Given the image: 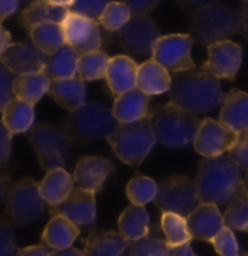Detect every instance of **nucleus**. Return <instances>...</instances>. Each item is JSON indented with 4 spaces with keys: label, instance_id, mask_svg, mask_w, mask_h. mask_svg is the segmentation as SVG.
<instances>
[{
    "label": "nucleus",
    "instance_id": "1",
    "mask_svg": "<svg viewBox=\"0 0 248 256\" xmlns=\"http://www.w3.org/2000/svg\"><path fill=\"white\" fill-rule=\"evenodd\" d=\"M219 79L203 67L177 72L171 76L170 102L193 114H208L222 105Z\"/></svg>",
    "mask_w": 248,
    "mask_h": 256
},
{
    "label": "nucleus",
    "instance_id": "2",
    "mask_svg": "<svg viewBox=\"0 0 248 256\" xmlns=\"http://www.w3.org/2000/svg\"><path fill=\"white\" fill-rule=\"evenodd\" d=\"M195 182L199 202L219 207L227 206L243 179L240 175V168L230 156L222 154L202 160Z\"/></svg>",
    "mask_w": 248,
    "mask_h": 256
},
{
    "label": "nucleus",
    "instance_id": "3",
    "mask_svg": "<svg viewBox=\"0 0 248 256\" xmlns=\"http://www.w3.org/2000/svg\"><path fill=\"white\" fill-rule=\"evenodd\" d=\"M237 32H240V12L219 2L195 10L189 24L193 42L205 47L230 40Z\"/></svg>",
    "mask_w": 248,
    "mask_h": 256
},
{
    "label": "nucleus",
    "instance_id": "4",
    "mask_svg": "<svg viewBox=\"0 0 248 256\" xmlns=\"http://www.w3.org/2000/svg\"><path fill=\"white\" fill-rule=\"evenodd\" d=\"M118 124L109 106L99 102H86L77 110L70 111L62 128L73 143L87 144L108 140Z\"/></svg>",
    "mask_w": 248,
    "mask_h": 256
},
{
    "label": "nucleus",
    "instance_id": "5",
    "mask_svg": "<svg viewBox=\"0 0 248 256\" xmlns=\"http://www.w3.org/2000/svg\"><path fill=\"white\" fill-rule=\"evenodd\" d=\"M155 137L151 112L132 122H119L108 137L113 153L129 166H140L154 147Z\"/></svg>",
    "mask_w": 248,
    "mask_h": 256
},
{
    "label": "nucleus",
    "instance_id": "6",
    "mask_svg": "<svg viewBox=\"0 0 248 256\" xmlns=\"http://www.w3.org/2000/svg\"><path fill=\"white\" fill-rule=\"evenodd\" d=\"M157 142L167 147H185L195 142L201 120L196 114L169 102L151 111Z\"/></svg>",
    "mask_w": 248,
    "mask_h": 256
},
{
    "label": "nucleus",
    "instance_id": "7",
    "mask_svg": "<svg viewBox=\"0 0 248 256\" xmlns=\"http://www.w3.org/2000/svg\"><path fill=\"white\" fill-rule=\"evenodd\" d=\"M26 137L44 170L48 172L57 168L65 169L73 142L62 126L60 127L51 122L35 124L26 132Z\"/></svg>",
    "mask_w": 248,
    "mask_h": 256
},
{
    "label": "nucleus",
    "instance_id": "8",
    "mask_svg": "<svg viewBox=\"0 0 248 256\" xmlns=\"http://www.w3.org/2000/svg\"><path fill=\"white\" fill-rule=\"evenodd\" d=\"M39 184L32 178L12 182L4 196V216L15 226H26L38 222L47 208Z\"/></svg>",
    "mask_w": 248,
    "mask_h": 256
},
{
    "label": "nucleus",
    "instance_id": "9",
    "mask_svg": "<svg viewBox=\"0 0 248 256\" xmlns=\"http://www.w3.org/2000/svg\"><path fill=\"white\" fill-rule=\"evenodd\" d=\"M161 36L160 28L150 15H134L116 32L119 46L134 60H150L153 48Z\"/></svg>",
    "mask_w": 248,
    "mask_h": 256
},
{
    "label": "nucleus",
    "instance_id": "10",
    "mask_svg": "<svg viewBox=\"0 0 248 256\" xmlns=\"http://www.w3.org/2000/svg\"><path fill=\"white\" fill-rule=\"evenodd\" d=\"M154 201L163 212H174L182 217H187L201 204L195 179L183 175L164 179L158 185V194Z\"/></svg>",
    "mask_w": 248,
    "mask_h": 256
},
{
    "label": "nucleus",
    "instance_id": "11",
    "mask_svg": "<svg viewBox=\"0 0 248 256\" xmlns=\"http://www.w3.org/2000/svg\"><path fill=\"white\" fill-rule=\"evenodd\" d=\"M193 40L187 34H173L160 36L153 48V60L171 73L195 68L192 58Z\"/></svg>",
    "mask_w": 248,
    "mask_h": 256
},
{
    "label": "nucleus",
    "instance_id": "12",
    "mask_svg": "<svg viewBox=\"0 0 248 256\" xmlns=\"http://www.w3.org/2000/svg\"><path fill=\"white\" fill-rule=\"evenodd\" d=\"M238 132L221 121L205 118L193 142L195 150L203 158H217L228 153L237 143Z\"/></svg>",
    "mask_w": 248,
    "mask_h": 256
},
{
    "label": "nucleus",
    "instance_id": "13",
    "mask_svg": "<svg viewBox=\"0 0 248 256\" xmlns=\"http://www.w3.org/2000/svg\"><path fill=\"white\" fill-rule=\"evenodd\" d=\"M243 64V48L230 40L219 41L208 47V60L203 68L218 79L234 80Z\"/></svg>",
    "mask_w": 248,
    "mask_h": 256
},
{
    "label": "nucleus",
    "instance_id": "14",
    "mask_svg": "<svg viewBox=\"0 0 248 256\" xmlns=\"http://www.w3.org/2000/svg\"><path fill=\"white\" fill-rule=\"evenodd\" d=\"M61 25L65 35V42L74 48L78 54L97 51L102 47L99 22L70 12Z\"/></svg>",
    "mask_w": 248,
    "mask_h": 256
},
{
    "label": "nucleus",
    "instance_id": "15",
    "mask_svg": "<svg viewBox=\"0 0 248 256\" xmlns=\"http://www.w3.org/2000/svg\"><path fill=\"white\" fill-rule=\"evenodd\" d=\"M47 58V54H44L32 41L10 44L0 56V60L15 76L44 72Z\"/></svg>",
    "mask_w": 248,
    "mask_h": 256
},
{
    "label": "nucleus",
    "instance_id": "16",
    "mask_svg": "<svg viewBox=\"0 0 248 256\" xmlns=\"http://www.w3.org/2000/svg\"><path fill=\"white\" fill-rule=\"evenodd\" d=\"M94 192L73 188L68 196L58 206L49 207L51 216H62L77 226H92L96 222Z\"/></svg>",
    "mask_w": 248,
    "mask_h": 256
},
{
    "label": "nucleus",
    "instance_id": "17",
    "mask_svg": "<svg viewBox=\"0 0 248 256\" xmlns=\"http://www.w3.org/2000/svg\"><path fill=\"white\" fill-rule=\"evenodd\" d=\"M113 170L115 164L110 160L100 156H83L74 168L73 180L78 188L97 194Z\"/></svg>",
    "mask_w": 248,
    "mask_h": 256
},
{
    "label": "nucleus",
    "instance_id": "18",
    "mask_svg": "<svg viewBox=\"0 0 248 256\" xmlns=\"http://www.w3.org/2000/svg\"><path fill=\"white\" fill-rule=\"evenodd\" d=\"M187 227L192 239L212 242V239L225 227L224 216L218 206L201 202L186 217Z\"/></svg>",
    "mask_w": 248,
    "mask_h": 256
},
{
    "label": "nucleus",
    "instance_id": "19",
    "mask_svg": "<svg viewBox=\"0 0 248 256\" xmlns=\"http://www.w3.org/2000/svg\"><path fill=\"white\" fill-rule=\"evenodd\" d=\"M138 66L140 64H137V62L129 56L110 57L105 79L115 98L137 88Z\"/></svg>",
    "mask_w": 248,
    "mask_h": 256
},
{
    "label": "nucleus",
    "instance_id": "20",
    "mask_svg": "<svg viewBox=\"0 0 248 256\" xmlns=\"http://www.w3.org/2000/svg\"><path fill=\"white\" fill-rule=\"evenodd\" d=\"M131 243L119 232L93 230L84 239V256H122Z\"/></svg>",
    "mask_w": 248,
    "mask_h": 256
},
{
    "label": "nucleus",
    "instance_id": "21",
    "mask_svg": "<svg viewBox=\"0 0 248 256\" xmlns=\"http://www.w3.org/2000/svg\"><path fill=\"white\" fill-rule=\"evenodd\" d=\"M112 112L118 122L138 121L150 114V95H147L140 88H134L116 96Z\"/></svg>",
    "mask_w": 248,
    "mask_h": 256
},
{
    "label": "nucleus",
    "instance_id": "22",
    "mask_svg": "<svg viewBox=\"0 0 248 256\" xmlns=\"http://www.w3.org/2000/svg\"><path fill=\"white\" fill-rule=\"evenodd\" d=\"M219 121L235 132L248 130V94L233 89L225 95L221 105Z\"/></svg>",
    "mask_w": 248,
    "mask_h": 256
},
{
    "label": "nucleus",
    "instance_id": "23",
    "mask_svg": "<svg viewBox=\"0 0 248 256\" xmlns=\"http://www.w3.org/2000/svg\"><path fill=\"white\" fill-rule=\"evenodd\" d=\"M78 236L80 228L77 224L62 216H52L42 232L41 242L52 250H60L71 248Z\"/></svg>",
    "mask_w": 248,
    "mask_h": 256
},
{
    "label": "nucleus",
    "instance_id": "24",
    "mask_svg": "<svg viewBox=\"0 0 248 256\" xmlns=\"http://www.w3.org/2000/svg\"><path fill=\"white\" fill-rule=\"evenodd\" d=\"M48 95L61 108L74 111L86 104V86L80 78L51 80Z\"/></svg>",
    "mask_w": 248,
    "mask_h": 256
},
{
    "label": "nucleus",
    "instance_id": "25",
    "mask_svg": "<svg viewBox=\"0 0 248 256\" xmlns=\"http://www.w3.org/2000/svg\"><path fill=\"white\" fill-rule=\"evenodd\" d=\"M70 14L68 8L57 6L48 0H41L25 8L19 15V24L29 32L36 25L41 24H62Z\"/></svg>",
    "mask_w": 248,
    "mask_h": 256
},
{
    "label": "nucleus",
    "instance_id": "26",
    "mask_svg": "<svg viewBox=\"0 0 248 256\" xmlns=\"http://www.w3.org/2000/svg\"><path fill=\"white\" fill-rule=\"evenodd\" d=\"M137 88L144 90L147 95H163L170 92L171 74L161 64L153 58L144 62L138 66Z\"/></svg>",
    "mask_w": 248,
    "mask_h": 256
},
{
    "label": "nucleus",
    "instance_id": "27",
    "mask_svg": "<svg viewBox=\"0 0 248 256\" xmlns=\"http://www.w3.org/2000/svg\"><path fill=\"white\" fill-rule=\"evenodd\" d=\"M73 188H74L73 175H70L64 168L48 170L47 175L39 182L41 194L49 207L58 206L60 202H62Z\"/></svg>",
    "mask_w": 248,
    "mask_h": 256
},
{
    "label": "nucleus",
    "instance_id": "28",
    "mask_svg": "<svg viewBox=\"0 0 248 256\" xmlns=\"http://www.w3.org/2000/svg\"><path fill=\"white\" fill-rule=\"evenodd\" d=\"M80 54L68 44L62 46L54 54L48 56L44 73L51 80L77 78V66Z\"/></svg>",
    "mask_w": 248,
    "mask_h": 256
},
{
    "label": "nucleus",
    "instance_id": "29",
    "mask_svg": "<svg viewBox=\"0 0 248 256\" xmlns=\"http://www.w3.org/2000/svg\"><path fill=\"white\" fill-rule=\"evenodd\" d=\"M150 214L142 206H131L119 217L118 227L119 233L124 236L129 243L137 242V240L145 238L150 233Z\"/></svg>",
    "mask_w": 248,
    "mask_h": 256
},
{
    "label": "nucleus",
    "instance_id": "30",
    "mask_svg": "<svg viewBox=\"0 0 248 256\" xmlns=\"http://www.w3.org/2000/svg\"><path fill=\"white\" fill-rule=\"evenodd\" d=\"M1 120L12 134L28 132L35 121V110L29 102L13 98L1 111Z\"/></svg>",
    "mask_w": 248,
    "mask_h": 256
},
{
    "label": "nucleus",
    "instance_id": "31",
    "mask_svg": "<svg viewBox=\"0 0 248 256\" xmlns=\"http://www.w3.org/2000/svg\"><path fill=\"white\" fill-rule=\"evenodd\" d=\"M51 84V79L44 72L39 73H28L16 76L13 82V94L15 98L22 99L35 105L42 99V96L48 94Z\"/></svg>",
    "mask_w": 248,
    "mask_h": 256
},
{
    "label": "nucleus",
    "instance_id": "32",
    "mask_svg": "<svg viewBox=\"0 0 248 256\" xmlns=\"http://www.w3.org/2000/svg\"><path fill=\"white\" fill-rule=\"evenodd\" d=\"M224 223L231 230L248 233V191L244 180L240 184L231 200L227 202Z\"/></svg>",
    "mask_w": 248,
    "mask_h": 256
},
{
    "label": "nucleus",
    "instance_id": "33",
    "mask_svg": "<svg viewBox=\"0 0 248 256\" xmlns=\"http://www.w3.org/2000/svg\"><path fill=\"white\" fill-rule=\"evenodd\" d=\"M31 41L44 54L51 56L62 46H65V35L61 24H41L29 31Z\"/></svg>",
    "mask_w": 248,
    "mask_h": 256
},
{
    "label": "nucleus",
    "instance_id": "34",
    "mask_svg": "<svg viewBox=\"0 0 248 256\" xmlns=\"http://www.w3.org/2000/svg\"><path fill=\"white\" fill-rule=\"evenodd\" d=\"M110 57L106 51L97 50L80 54L77 66V78L86 80H99L106 76Z\"/></svg>",
    "mask_w": 248,
    "mask_h": 256
},
{
    "label": "nucleus",
    "instance_id": "35",
    "mask_svg": "<svg viewBox=\"0 0 248 256\" xmlns=\"http://www.w3.org/2000/svg\"><path fill=\"white\" fill-rule=\"evenodd\" d=\"M160 226L164 233V240L167 246H179L192 240L186 217H182L174 212H163Z\"/></svg>",
    "mask_w": 248,
    "mask_h": 256
},
{
    "label": "nucleus",
    "instance_id": "36",
    "mask_svg": "<svg viewBox=\"0 0 248 256\" xmlns=\"http://www.w3.org/2000/svg\"><path fill=\"white\" fill-rule=\"evenodd\" d=\"M158 194V185L148 176H135L126 185V196L134 206H147L154 201Z\"/></svg>",
    "mask_w": 248,
    "mask_h": 256
},
{
    "label": "nucleus",
    "instance_id": "37",
    "mask_svg": "<svg viewBox=\"0 0 248 256\" xmlns=\"http://www.w3.org/2000/svg\"><path fill=\"white\" fill-rule=\"evenodd\" d=\"M131 10L124 2H110L99 19V25L109 32H118L131 19Z\"/></svg>",
    "mask_w": 248,
    "mask_h": 256
},
{
    "label": "nucleus",
    "instance_id": "38",
    "mask_svg": "<svg viewBox=\"0 0 248 256\" xmlns=\"http://www.w3.org/2000/svg\"><path fill=\"white\" fill-rule=\"evenodd\" d=\"M166 240L160 238L155 228H151L145 238L131 243L129 256H166Z\"/></svg>",
    "mask_w": 248,
    "mask_h": 256
},
{
    "label": "nucleus",
    "instance_id": "39",
    "mask_svg": "<svg viewBox=\"0 0 248 256\" xmlns=\"http://www.w3.org/2000/svg\"><path fill=\"white\" fill-rule=\"evenodd\" d=\"M15 224L6 216H0V256L17 255Z\"/></svg>",
    "mask_w": 248,
    "mask_h": 256
},
{
    "label": "nucleus",
    "instance_id": "40",
    "mask_svg": "<svg viewBox=\"0 0 248 256\" xmlns=\"http://www.w3.org/2000/svg\"><path fill=\"white\" fill-rule=\"evenodd\" d=\"M211 243L214 244L219 256H237L240 254V246L235 239L234 230H231L227 226L212 239Z\"/></svg>",
    "mask_w": 248,
    "mask_h": 256
},
{
    "label": "nucleus",
    "instance_id": "41",
    "mask_svg": "<svg viewBox=\"0 0 248 256\" xmlns=\"http://www.w3.org/2000/svg\"><path fill=\"white\" fill-rule=\"evenodd\" d=\"M109 3L110 0H74V3L70 8V12L99 22Z\"/></svg>",
    "mask_w": 248,
    "mask_h": 256
},
{
    "label": "nucleus",
    "instance_id": "42",
    "mask_svg": "<svg viewBox=\"0 0 248 256\" xmlns=\"http://www.w3.org/2000/svg\"><path fill=\"white\" fill-rule=\"evenodd\" d=\"M15 78V74L0 60V112L15 98V94H13Z\"/></svg>",
    "mask_w": 248,
    "mask_h": 256
},
{
    "label": "nucleus",
    "instance_id": "43",
    "mask_svg": "<svg viewBox=\"0 0 248 256\" xmlns=\"http://www.w3.org/2000/svg\"><path fill=\"white\" fill-rule=\"evenodd\" d=\"M228 156L240 169L248 172V130L238 132L237 143L228 152Z\"/></svg>",
    "mask_w": 248,
    "mask_h": 256
},
{
    "label": "nucleus",
    "instance_id": "44",
    "mask_svg": "<svg viewBox=\"0 0 248 256\" xmlns=\"http://www.w3.org/2000/svg\"><path fill=\"white\" fill-rule=\"evenodd\" d=\"M12 137H13V134L9 131V128L4 126L3 120L0 118V168L6 166L10 159Z\"/></svg>",
    "mask_w": 248,
    "mask_h": 256
},
{
    "label": "nucleus",
    "instance_id": "45",
    "mask_svg": "<svg viewBox=\"0 0 248 256\" xmlns=\"http://www.w3.org/2000/svg\"><path fill=\"white\" fill-rule=\"evenodd\" d=\"M129 8L132 16L134 15H150L155 8L160 4L161 0H121Z\"/></svg>",
    "mask_w": 248,
    "mask_h": 256
},
{
    "label": "nucleus",
    "instance_id": "46",
    "mask_svg": "<svg viewBox=\"0 0 248 256\" xmlns=\"http://www.w3.org/2000/svg\"><path fill=\"white\" fill-rule=\"evenodd\" d=\"M51 255H52V252H51L47 246L42 243V244H33V246H28V248L19 249V250H17V255L16 256H51Z\"/></svg>",
    "mask_w": 248,
    "mask_h": 256
},
{
    "label": "nucleus",
    "instance_id": "47",
    "mask_svg": "<svg viewBox=\"0 0 248 256\" xmlns=\"http://www.w3.org/2000/svg\"><path fill=\"white\" fill-rule=\"evenodd\" d=\"M19 6V0H0V22L16 14Z\"/></svg>",
    "mask_w": 248,
    "mask_h": 256
},
{
    "label": "nucleus",
    "instance_id": "48",
    "mask_svg": "<svg viewBox=\"0 0 248 256\" xmlns=\"http://www.w3.org/2000/svg\"><path fill=\"white\" fill-rule=\"evenodd\" d=\"M179 3V6L182 9H185L187 12H195L201 8H205L208 4H212V3H217L218 0H176Z\"/></svg>",
    "mask_w": 248,
    "mask_h": 256
},
{
    "label": "nucleus",
    "instance_id": "49",
    "mask_svg": "<svg viewBox=\"0 0 248 256\" xmlns=\"http://www.w3.org/2000/svg\"><path fill=\"white\" fill-rule=\"evenodd\" d=\"M166 256H196V254L193 252L190 242H189V243H183L179 246H167Z\"/></svg>",
    "mask_w": 248,
    "mask_h": 256
},
{
    "label": "nucleus",
    "instance_id": "50",
    "mask_svg": "<svg viewBox=\"0 0 248 256\" xmlns=\"http://www.w3.org/2000/svg\"><path fill=\"white\" fill-rule=\"evenodd\" d=\"M240 34L248 40V3L240 9Z\"/></svg>",
    "mask_w": 248,
    "mask_h": 256
},
{
    "label": "nucleus",
    "instance_id": "51",
    "mask_svg": "<svg viewBox=\"0 0 248 256\" xmlns=\"http://www.w3.org/2000/svg\"><path fill=\"white\" fill-rule=\"evenodd\" d=\"M10 44H12V35L0 22V56L4 52V50L9 47Z\"/></svg>",
    "mask_w": 248,
    "mask_h": 256
},
{
    "label": "nucleus",
    "instance_id": "52",
    "mask_svg": "<svg viewBox=\"0 0 248 256\" xmlns=\"http://www.w3.org/2000/svg\"><path fill=\"white\" fill-rule=\"evenodd\" d=\"M51 256H84V252L78 250L76 248H67V249H60V250H52Z\"/></svg>",
    "mask_w": 248,
    "mask_h": 256
},
{
    "label": "nucleus",
    "instance_id": "53",
    "mask_svg": "<svg viewBox=\"0 0 248 256\" xmlns=\"http://www.w3.org/2000/svg\"><path fill=\"white\" fill-rule=\"evenodd\" d=\"M10 184H12V180H10L9 176L0 174V201H4L6 192H7V188H9Z\"/></svg>",
    "mask_w": 248,
    "mask_h": 256
},
{
    "label": "nucleus",
    "instance_id": "54",
    "mask_svg": "<svg viewBox=\"0 0 248 256\" xmlns=\"http://www.w3.org/2000/svg\"><path fill=\"white\" fill-rule=\"evenodd\" d=\"M49 3L52 4H57V6H64V8H71V4L74 3V0H48Z\"/></svg>",
    "mask_w": 248,
    "mask_h": 256
},
{
    "label": "nucleus",
    "instance_id": "55",
    "mask_svg": "<svg viewBox=\"0 0 248 256\" xmlns=\"http://www.w3.org/2000/svg\"><path fill=\"white\" fill-rule=\"evenodd\" d=\"M38 2H41V0H19V3H20V6L25 9V8H28V6H31L33 3H38Z\"/></svg>",
    "mask_w": 248,
    "mask_h": 256
},
{
    "label": "nucleus",
    "instance_id": "56",
    "mask_svg": "<svg viewBox=\"0 0 248 256\" xmlns=\"http://www.w3.org/2000/svg\"><path fill=\"white\" fill-rule=\"evenodd\" d=\"M244 185H246V188H247V191H248V172H247V176H246V179H244Z\"/></svg>",
    "mask_w": 248,
    "mask_h": 256
},
{
    "label": "nucleus",
    "instance_id": "57",
    "mask_svg": "<svg viewBox=\"0 0 248 256\" xmlns=\"http://www.w3.org/2000/svg\"><path fill=\"white\" fill-rule=\"evenodd\" d=\"M237 256H248V254H238Z\"/></svg>",
    "mask_w": 248,
    "mask_h": 256
},
{
    "label": "nucleus",
    "instance_id": "58",
    "mask_svg": "<svg viewBox=\"0 0 248 256\" xmlns=\"http://www.w3.org/2000/svg\"><path fill=\"white\" fill-rule=\"evenodd\" d=\"M240 2H243V3H248V0H240Z\"/></svg>",
    "mask_w": 248,
    "mask_h": 256
}]
</instances>
